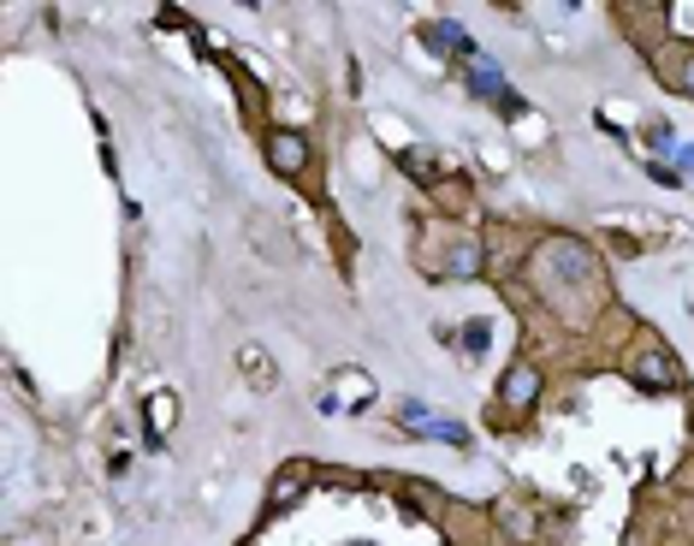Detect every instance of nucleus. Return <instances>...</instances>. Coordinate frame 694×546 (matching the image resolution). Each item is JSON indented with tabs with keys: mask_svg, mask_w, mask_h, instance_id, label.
I'll list each match as a JSON object with an SVG mask.
<instances>
[{
	"mask_svg": "<svg viewBox=\"0 0 694 546\" xmlns=\"http://www.w3.org/2000/svg\"><path fill=\"white\" fill-rule=\"evenodd\" d=\"M470 90H475V96H487V101H499V113H504V119H516V113H523V96H511V90H504V78H499V60H487V54H475V60H470Z\"/></svg>",
	"mask_w": 694,
	"mask_h": 546,
	"instance_id": "1",
	"label": "nucleus"
},
{
	"mask_svg": "<svg viewBox=\"0 0 694 546\" xmlns=\"http://www.w3.org/2000/svg\"><path fill=\"white\" fill-rule=\"evenodd\" d=\"M635 386L641 392H677V386H683V368H677L671 351L653 345V351H641V357H635Z\"/></svg>",
	"mask_w": 694,
	"mask_h": 546,
	"instance_id": "2",
	"label": "nucleus"
},
{
	"mask_svg": "<svg viewBox=\"0 0 694 546\" xmlns=\"http://www.w3.org/2000/svg\"><path fill=\"white\" fill-rule=\"evenodd\" d=\"M398 422L410 428V434H434V440H446V446H470V434H463L458 422H446V416H434L427 404H403Z\"/></svg>",
	"mask_w": 694,
	"mask_h": 546,
	"instance_id": "3",
	"label": "nucleus"
},
{
	"mask_svg": "<svg viewBox=\"0 0 694 546\" xmlns=\"http://www.w3.org/2000/svg\"><path fill=\"white\" fill-rule=\"evenodd\" d=\"M422 42L434 48V54H451V60H475V42H470V30L463 24H451V18H434L422 30Z\"/></svg>",
	"mask_w": 694,
	"mask_h": 546,
	"instance_id": "4",
	"label": "nucleus"
},
{
	"mask_svg": "<svg viewBox=\"0 0 694 546\" xmlns=\"http://www.w3.org/2000/svg\"><path fill=\"white\" fill-rule=\"evenodd\" d=\"M499 392H504V404H511V410H528V404L540 398L535 363H511V368H504V380H499Z\"/></svg>",
	"mask_w": 694,
	"mask_h": 546,
	"instance_id": "5",
	"label": "nucleus"
},
{
	"mask_svg": "<svg viewBox=\"0 0 694 546\" xmlns=\"http://www.w3.org/2000/svg\"><path fill=\"white\" fill-rule=\"evenodd\" d=\"M547 268L552 274H570V279H588V274H594V256H588L576 238H564V244H547Z\"/></svg>",
	"mask_w": 694,
	"mask_h": 546,
	"instance_id": "6",
	"label": "nucleus"
},
{
	"mask_svg": "<svg viewBox=\"0 0 694 546\" xmlns=\"http://www.w3.org/2000/svg\"><path fill=\"white\" fill-rule=\"evenodd\" d=\"M268 155H273V167H280V173H303V161H309V143H303L297 131H273V137H268Z\"/></svg>",
	"mask_w": 694,
	"mask_h": 546,
	"instance_id": "7",
	"label": "nucleus"
},
{
	"mask_svg": "<svg viewBox=\"0 0 694 546\" xmlns=\"http://www.w3.org/2000/svg\"><path fill=\"white\" fill-rule=\"evenodd\" d=\"M446 274L451 279H463V274H481V244H451V256H446Z\"/></svg>",
	"mask_w": 694,
	"mask_h": 546,
	"instance_id": "8",
	"label": "nucleus"
},
{
	"mask_svg": "<svg viewBox=\"0 0 694 546\" xmlns=\"http://www.w3.org/2000/svg\"><path fill=\"white\" fill-rule=\"evenodd\" d=\"M463 345H470V351H487V321H470V327H463Z\"/></svg>",
	"mask_w": 694,
	"mask_h": 546,
	"instance_id": "9",
	"label": "nucleus"
},
{
	"mask_svg": "<svg viewBox=\"0 0 694 546\" xmlns=\"http://www.w3.org/2000/svg\"><path fill=\"white\" fill-rule=\"evenodd\" d=\"M677 84H683V90H689V96H694V54H689V60H683V72H677Z\"/></svg>",
	"mask_w": 694,
	"mask_h": 546,
	"instance_id": "10",
	"label": "nucleus"
}]
</instances>
